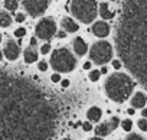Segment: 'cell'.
<instances>
[{"instance_id": "28", "label": "cell", "mask_w": 147, "mask_h": 140, "mask_svg": "<svg viewBox=\"0 0 147 140\" xmlns=\"http://www.w3.org/2000/svg\"><path fill=\"white\" fill-rule=\"evenodd\" d=\"M113 66H114V69H120L121 68V62L115 59V61H113Z\"/></svg>"}, {"instance_id": "1", "label": "cell", "mask_w": 147, "mask_h": 140, "mask_svg": "<svg viewBox=\"0 0 147 140\" xmlns=\"http://www.w3.org/2000/svg\"><path fill=\"white\" fill-rule=\"evenodd\" d=\"M133 81L128 75L117 72L108 77L105 83V93L115 103H124L133 93Z\"/></svg>"}, {"instance_id": "24", "label": "cell", "mask_w": 147, "mask_h": 140, "mask_svg": "<svg viewBox=\"0 0 147 140\" xmlns=\"http://www.w3.org/2000/svg\"><path fill=\"white\" fill-rule=\"evenodd\" d=\"M82 129H84L85 131H90V130L92 129V124H91L90 121H85V123H82Z\"/></svg>"}, {"instance_id": "11", "label": "cell", "mask_w": 147, "mask_h": 140, "mask_svg": "<svg viewBox=\"0 0 147 140\" xmlns=\"http://www.w3.org/2000/svg\"><path fill=\"white\" fill-rule=\"evenodd\" d=\"M23 56H25V61H26L28 64L35 62V61L38 59V51H36V46L30 45L29 48H26L25 52H23Z\"/></svg>"}, {"instance_id": "32", "label": "cell", "mask_w": 147, "mask_h": 140, "mask_svg": "<svg viewBox=\"0 0 147 140\" xmlns=\"http://www.w3.org/2000/svg\"><path fill=\"white\" fill-rule=\"evenodd\" d=\"M30 45H33V46H36V38L33 36L32 39H30Z\"/></svg>"}, {"instance_id": "2", "label": "cell", "mask_w": 147, "mask_h": 140, "mask_svg": "<svg viewBox=\"0 0 147 140\" xmlns=\"http://www.w3.org/2000/svg\"><path fill=\"white\" fill-rule=\"evenodd\" d=\"M71 12L82 23H91L97 18V2L95 0H72Z\"/></svg>"}, {"instance_id": "17", "label": "cell", "mask_w": 147, "mask_h": 140, "mask_svg": "<svg viewBox=\"0 0 147 140\" xmlns=\"http://www.w3.org/2000/svg\"><path fill=\"white\" fill-rule=\"evenodd\" d=\"M5 7L7 10H16L18 9V0H5Z\"/></svg>"}, {"instance_id": "39", "label": "cell", "mask_w": 147, "mask_h": 140, "mask_svg": "<svg viewBox=\"0 0 147 140\" xmlns=\"http://www.w3.org/2000/svg\"><path fill=\"white\" fill-rule=\"evenodd\" d=\"M63 140H71V139H63Z\"/></svg>"}, {"instance_id": "36", "label": "cell", "mask_w": 147, "mask_h": 140, "mask_svg": "<svg viewBox=\"0 0 147 140\" xmlns=\"http://www.w3.org/2000/svg\"><path fill=\"white\" fill-rule=\"evenodd\" d=\"M90 140H102L101 137H92V139H90Z\"/></svg>"}, {"instance_id": "31", "label": "cell", "mask_w": 147, "mask_h": 140, "mask_svg": "<svg viewBox=\"0 0 147 140\" xmlns=\"http://www.w3.org/2000/svg\"><path fill=\"white\" fill-rule=\"evenodd\" d=\"M84 68L85 69H91V62H85L84 64Z\"/></svg>"}, {"instance_id": "30", "label": "cell", "mask_w": 147, "mask_h": 140, "mask_svg": "<svg viewBox=\"0 0 147 140\" xmlns=\"http://www.w3.org/2000/svg\"><path fill=\"white\" fill-rule=\"evenodd\" d=\"M58 36H59V38H65V36H66V32H65V30H62V32H58Z\"/></svg>"}, {"instance_id": "6", "label": "cell", "mask_w": 147, "mask_h": 140, "mask_svg": "<svg viewBox=\"0 0 147 140\" xmlns=\"http://www.w3.org/2000/svg\"><path fill=\"white\" fill-rule=\"evenodd\" d=\"M48 3L49 0H23V6L32 18L43 15V12L48 9Z\"/></svg>"}, {"instance_id": "8", "label": "cell", "mask_w": 147, "mask_h": 140, "mask_svg": "<svg viewBox=\"0 0 147 140\" xmlns=\"http://www.w3.org/2000/svg\"><path fill=\"white\" fill-rule=\"evenodd\" d=\"M6 58L9 61H16L19 58V53H20V48H19V43H16L15 41H7L6 42V46H5V52Z\"/></svg>"}, {"instance_id": "4", "label": "cell", "mask_w": 147, "mask_h": 140, "mask_svg": "<svg viewBox=\"0 0 147 140\" xmlns=\"http://www.w3.org/2000/svg\"><path fill=\"white\" fill-rule=\"evenodd\" d=\"M90 56L98 65H104V64L110 62L111 58H113V46H111V43L105 42V41L94 43L91 51H90Z\"/></svg>"}, {"instance_id": "34", "label": "cell", "mask_w": 147, "mask_h": 140, "mask_svg": "<svg viewBox=\"0 0 147 140\" xmlns=\"http://www.w3.org/2000/svg\"><path fill=\"white\" fill-rule=\"evenodd\" d=\"M127 113H128L130 116H133V114H134V108H128V110H127Z\"/></svg>"}, {"instance_id": "38", "label": "cell", "mask_w": 147, "mask_h": 140, "mask_svg": "<svg viewBox=\"0 0 147 140\" xmlns=\"http://www.w3.org/2000/svg\"><path fill=\"white\" fill-rule=\"evenodd\" d=\"M0 42H2V35H0Z\"/></svg>"}, {"instance_id": "23", "label": "cell", "mask_w": 147, "mask_h": 140, "mask_svg": "<svg viewBox=\"0 0 147 140\" xmlns=\"http://www.w3.org/2000/svg\"><path fill=\"white\" fill-rule=\"evenodd\" d=\"M125 140H144L141 136H138V134H130Z\"/></svg>"}, {"instance_id": "21", "label": "cell", "mask_w": 147, "mask_h": 140, "mask_svg": "<svg viewBox=\"0 0 147 140\" xmlns=\"http://www.w3.org/2000/svg\"><path fill=\"white\" fill-rule=\"evenodd\" d=\"M15 35H16L18 38H23V36L26 35V29H25V28H19V29L15 30Z\"/></svg>"}, {"instance_id": "7", "label": "cell", "mask_w": 147, "mask_h": 140, "mask_svg": "<svg viewBox=\"0 0 147 140\" xmlns=\"http://www.w3.org/2000/svg\"><path fill=\"white\" fill-rule=\"evenodd\" d=\"M118 124H120L118 117H113L111 120L98 124L97 129H95V134L100 136V137H101V136H107V134H110L111 131H114V130L118 127Z\"/></svg>"}, {"instance_id": "26", "label": "cell", "mask_w": 147, "mask_h": 140, "mask_svg": "<svg viewBox=\"0 0 147 140\" xmlns=\"http://www.w3.org/2000/svg\"><path fill=\"white\" fill-rule=\"evenodd\" d=\"M23 20H25V15H23V13H18V15H16V22L22 23Z\"/></svg>"}, {"instance_id": "10", "label": "cell", "mask_w": 147, "mask_h": 140, "mask_svg": "<svg viewBox=\"0 0 147 140\" xmlns=\"http://www.w3.org/2000/svg\"><path fill=\"white\" fill-rule=\"evenodd\" d=\"M146 103H147V97H146L143 93H137V94H134V97L131 98V106H133V108H144Z\"/></svg>"}, {"instance_id": "12", "label": "cell", "mask_w": 147, "mask_h": 140, "mask_svg": "<svg viewBox=\"0 0 147 140\" xmlns=\"http://www.w3.org/2000/svg\"><path fill=\"white\" fill-rule=\"evenodd\" d=\"M61 25H62V28L65 29V32H69V33L78 30V23H77L75 20H72L71 18H63Z\"/></svg>"}, {"instance_id": "27", "label": "cell", "mask_w": 147, "mask_h": 140, "mask_svg": "<svg viewBox=\"0 0 147 140\" xmlns=\"http://www.w3.org/2000/svg\"><path fill=\"white\" fill-rule=\"evenodd\" d=\"M51 80H52V83H58V81H61V77H59V72H58V74H53V75L51 77Z\"/></svg>"}, {"instance_id": "14", "label": "cell", "mask_w": 147, "mask_h": 140, "mask_svg": "<svg viewBox=\"0 0 147 140\" xmlns=\"http://www.w3.org/2000/svg\"><path fill=\"white\" fill-rule=\"evenodd\" d=\"M100 15H101V18H102L104 20L113 19V18L115 16V13L110 10V7H108L107 3H101V5H100Z\"/></svg>"}, {"instance_id": "5", "label": "cell", "mask_w": 147, "mask_h": 140, "mask_svg": "<svg viewBox=\"0 0 147 140\" xmlns=\"http://www.w3.org/2000/svg\"><path fill=\"white\" fill-rule=\"evenodd\" d=\"M55 33H56V23H55V20L51 19V18L42 19V20L36 25V36H38L39 39L49 41Z\"/></svg>"}, {"instance_id": "33", "label": "cell", "mask_w": 147, "mask_h": 140, "mask_svg": "<svg viewBox=\"0 0 147 140\" xmlns=\"http://www.w3.org/2000/svg\"><path fill=\"white\" fill-rule=\"evenodd\" d=\"M141 114H143V117H146V118H147V108H143Z\"/></svg>"}, {"instance_id": "25", "label": "cell", "mask_w": 147, "mask_h": 140, "mask_svg": "<svg viewBox=\"0 0 147 140\" xmlns=\"http://www.w3.org/2000/svg\"><path fill=\"white\" fill-rule=\"evenodd\" d=\"M48 68H49V66H48V64H46L45 61H40V62H39V69H40V71H46Z\"/></svg>"}, {"instance_id": "9", "label": "cell", "mask_w": 147, "mask_h": 140, "mask_svg": "<svg viewBox=\"0 0 147 140\" xmlns=\"http://www.w3.org/2000/svg\"><path fill=\"white\" fill-rule=\"evenodd\" d=\"M92 33L98 38H105L110 35V26L105 22H97L92 26Z\"/></svg>"}, {"instance_id": "35", "label": "cell", "mask_w": 147, "mask_h": 140, "mask_svg": "<svg viewBox=\"0 0 147 140\" xmlns=\"http://www.w3.org/2000/svg\"><path fill=\"white\" fill-rule=\"evenodd\" d=\"M100 72H101V74H107V68H105V66H102Z\"/></svg>"}, {"instance_id": "15", "label": "cell", "mask_w": 147, "mask_h": 140, "mask_svg": "<svg viewBox=\"0 0 147 140\" xmlns=\"http://www.w3.org/2000/svg\"><path fill=\"white\" fill-rule=\"evenodd\" d=\"M101 116H102V113L98 107H91L87 113V117H88L90 121H98L101 118Z\"/></svg>"}, {"instance_id": "3", "label": "cell", "mask_w": 147, "mask_h": 140, "mask_svg": "<svg viewBox=\"0 0 147 140\" xmlns=\"http://www.w3.org/2000/svg\"><path fill=\"white\" fill-rule=\"evenodd\" d=\"M75 65H77V59L69 52V49L59 48L52 52L51 66L56 72H71L75 69Z\"/></svg>"}, {"instance_id": "40", "label": "cell", "mask_w": 147, "mask_h": 140, "mask_svg": "<svg viewBox=\"0 0 147 140\" xmlns=\"http://www.w3.org/2000/svg\"><path fill=\"white\" fill-rule=\"evenodd\" d=\"M113 2H115V0H113Z\"/></svg>"}, {"instance_id": "37", "label": "cell", "mask_w": 147, "mask_h": 140, "mask_svg": "<svg viewBox=\"0 0 147 140\" xmlns=\"http://www.w3.org/2000/svg\"><path fill=\"white\" fill-rule=\"evenodd\" d=\"M2 59H3V52L0 51V61H2Z\"/></svg>"}, {"instance_id": "19", "label": "cell", "mask_w": 147, "mask_h": 140, "mask_svg": "<svg viewBox=\"0 0 147 140\" xmlns=\"http://www.w3.org/2000/svg\"><path fill=\"white\" fill-rule=\"evenodd\" d=\"M138 129L143 130V131H147V118L146 117L141 118V120H138Z\"/></svg>"}, {"instance_id": "18", "label": "cell", "mask_w": 147, "mask_h": 140, "mask_svg": "<svg viewBox=\"0 0 147 140\" xmlns=\"http://www.w3.org/2000/svg\"><path fill=\"white\" fill-rule=\"evenodd\" d=\"M121 127H123L125 131H130L131 127H133V121H131V120H124V121L121 123Z\"/></svg>"}, {"instance_id": "29", "label": "cell", "mask_w": 147, "mask_h": 140, "mask_svg": "<svg viewBox=\"0 0 147 140\" xmlns=\"http://www.w3.org/2000/svg\"><path fill=\"white\" fill-rule=\"evenodd\" d=\"M61 84H62V87H63V88H66V87L69 85V81H68V80H63Z\"/></svg>"}, {"instance_id": "22", "label": "cell", "mask_w": 147, "mask_h": 140, "mask_svg": "<svg viewBox=\"0 0 147 140\" xmlns=\"http://www.w3.org/2000/svg\"><path fill=\"white\" fill-rule=\"evenodd\" d=\"M40 52H42V53H45V55H46L48 52H51V45H49V43H45V45L40 48Z\"/></svg>"}, {"instance_id": "20", "label": "cell", "mask_w": 147, "mask_h": 140, "mask_svg": "<svg viewBox=\"0 0 147 140\" xmlns=\"http://www.w3.org/2000/svg\"><path fill=\"white\" fill-rule=\"evenodd\" d=\"M100 75H101L100 71H91L90 72V80L91 81H98L100 80Z\"/></svg>"}, {"instance_id": "13", "label": "cell", "mask_w": 147, "mask_h": 140, "mask_svg": "<svg viewBox=\"0 0 147 140\" xmlns=\"http://www.w3.org/2000/svg\"><path fill=\"white\" fill-rule=\"evenodd\" d=\"M74 49H75L77 55L82 56V55H85L88 46H87V43H85V41L82 38H75V41H74Z\"/></svg>"}, {"instance_id": "16", "label": "cell", "mask_w": 147, "mask_h": 140, "mask_svg": "<svg viewBox=\"0 0 147 140\" xmlns=\"http://www.w3.org/2000/svg\"><path fill=\"white\" fill-rule=\"evenodd\" d=\"M12 23V18L7 12H0V26L2 28H7Z\"/></svg>"}]
</instances>
